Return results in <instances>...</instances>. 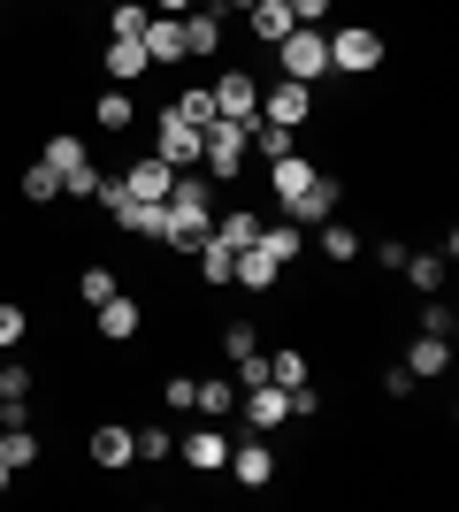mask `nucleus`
Here are the masks:
<instances>
[{"instance_id":"3","label":"nucleus","mask_w":459,"mask_h":512,"mask_svg":"<svg viewBox=\"0 0 459 512\" xmlns=\"http://www.w3.org/2000/svg\"><path fill=\"white\" fill-rule=\"evenodd\" d=\"M39 161L62 176V192H69V199H92V192H100V169H92V153H85V138H77V130H54Z\"/></svg>"},{"instance_id":"43","label":"nucleus","mask_w":459,"mask_h":512,"mask_svg":"<svg viewBox=\"0 0 459 512\" xmlns=\"http://www.w3.org/2000/svg\"><path fill=\"white\" fill-rule=\"evenodd\" d=\"M406 390H414V375H406V367H383V398H391V406L406 398Z\"/></svg>"},{"instance_id":"33","label":"nucleus","mask_w":459,"mask_h":512,"mask_svg":"<svg viewBox=\"0 0 459 512\" xmlns=\"http://www.w3.org/2000/svg\"><path fill=\"white\" fill-rule=\"evenodd\" d=\"M146 23H153V8H146V0H115V8H108V39H138Z\"/></svg>"},{"instance_id":"1","label":"nucleus","mask_w":459,"mask_h":512,"mask_svg":"<svg viewBox=\"0 0 459 512\" xmlns=\"http://www.w3.org/2000/svg\"><path fill=\"white\" fill-rule=\"evenodd\" d=\"M161 207H169V245L176 253H192L199 237L215 230V176L207 169H176V184H169V199H161Z\"/></svg>"},{"instance_id":"18","label":"nucleus","mask_w":459,"mask_h":512,"mask_svg":"<svg viewBox=\"0 0 459 512\" xmlns=\"http://www.w3.org/2000/svg\"><path fill=\"white\" fill-rule=\"evenodd\" d=\"M100 69H108V85H138V77H146V46L138 39H108V54H100Z\"/></svg>"},{"instance_id":"38","label":"nucleus","mask_w":459,"mask_h":512,"mask_svg":"<svg viewBox=\"0 0 459 512\" xmlns=\"http://www.w3.org/2000/svg\"><path fill=\"white\" fill-rule=\"evenodd\" d=\"M23 337H31V314H23V306H0V352H16Z\"/></svg>"},{"instance_id":"11","label":"nucleus","mask_w":459,"mask_h":512,"mask_svg":"<svg viewBox=\"0 0 459 512\" xmlns=\"http://www.w3.org/2000/svg\"><path fill=\"white\" fill-rule=\"evenodd\" d=\"M85 451H92V467H100V474H115V467H131V459H138V444H131V428H123V421H100Z\"/></svg>"},{"instance_id":"31","label":"nucleus","mask_w":459,"mask_h":512,"mask_svg":"<svg viewBox=\"0 0 459 512\" xmlns=\"http://www.w3.org/2000/svg\"><path fill=\"white\" fill-rule=\"evenodd\" d=\"M169 115H176V123H192V130H207V123H215V92H207V85H184Z\"/></svg>"},{"instance_id":"19","label":"nucleus","mask_w":459,"mask_h":512,"mask_svg":"<svg viewBox=\"0 0 459 512\" xmlns=\"http://www.w3.org/2000/svg\"><path fill=\"white\" fill-rule=\"evenodd\" d=\"M261 253L276 260V268H291V260H299V253H314V245H306V230L284 214V222H261Z\"/></svg>"},{"instance_id":"23","label":"nucleus","mask_w":459,"mask_h":512,"mask_svg":"<svg viewBox=\"0 0 459 512\" xmlns=\"http://www.w3.org/2000/svg\"><path fill=\"white\" fill-rule=\"evenodd\" d=\"M314 230H322V245H314V253H322V260H337V268L368 253V245H360V230H352V222H337V214H329V222H314Z\"/></svg>"},{"instance_id":"30","label":"nucleus","mask_w":459,"mask_h":512,"mask_svg":"<svg viewBox=\"0 0 459 512\" xmlns=\"http://www.w3.org/2000/svg\"><path fill=\"white\" fill-rule=\"evenodd\" d=\"M92 199L108 207V222H115V230H131V222H138V192H131V184H123V176H115V184H108V176H100V192H92Z\"/></svg>"},{"instance_id":"39","label":"nucleus","mask_w":459,"mask_h":512,"mask_svg":"<svg viewBox=\"0 0 459 512\" xmlns=\"http://www.w3.org/2000/svg\"><path fill=\"white\" fill-rule=\"evenodd\" d=\"M131 444H138V459H169L176 436H169V428H131Z\"/></svg>"},{"instance_id":"32","label":"nucleus","mask_w":459,"mask_h":512,"mask_svg":"<svg viewBox=\"0 0 459 512\" xmlns=\"http://www.w3.org/2000/svg\"><path fill=\"white\" fill-rule=\"evenodd\" d=\"M222 360H230V367L261 360V329H253V321H230V329H222Z\"/></svg>"},{"instance_id":"45","label":"nucleus","mask_w":459,"mask_h":512,"mask_svg":"<svg viewBox=\"0 0 459 512\" xmlns=\"http://www.w3.org/2000/svg\"><path fill=\"white\" fill-rule=\"evenodd\" d=\"M8 482H16V467H8V459H0V497H8Z\"/></svg>"},{"instance_id":"34","label":"nucleus","mask_w":459,"mask_h":512,"mask_svg":"<svg viewBox=\"0 0 459 512\" xmlns=\"http://www.w3.org/2000/svg\"><path fill=\"white\" fill-rule=\"evenodd\" d=\"M406 283H414L421 299H429V291H444V253H406Z\"/></svg>"},{"instance_id":"29","label":"nucleus","mask_w":459,"mask_h":512,"mask_svg":"<svg viewBox=\"0 0 459 512\" xmlns=\"http://www.w3.org/2000/svg\"><path fill=\"white\" fill-rule=\"evenodd\" d=\"M92 123H100V130H131V123H138L131 85H108V92H100V100H92Z\"/></svg>"},{"instance_id":"46","label":"nucleus","mask_w":459,"mask_h":512,"mask_svg":"<svg viewBox=\"0 0 459 512\" xmlns=\"http://www.w3.org/2000/svg\"><path fill=\"white\" fill-rule=\"evenodd\" d=\"M230 8H253V0H222V8H215V16H230Z\"/></svg>"},{"instance_id":"25","label":"nucleus","mask_w":459,"mask_h":512,"mask_svg":"<svg viewBox=\"0 0 459 512\" xmlns=\"http://www.w3.org/2000/svg\"><path fill=\"white\" fill-rule=\"evenodd\" d=\"M123 184H131L138 199H169L176 169H169V161H153V153H146V161H131V169H123Z\"/></svg>"},{"instance_id":"9","label":"nucleus","mask_w":459,"mask_h":512,"mask_svg":"<svg viewBox=\"0 0 459 512\" xmlns=\"http://www.w3.org/2000/svg\"><path fill=\"white\" fill-rule=\"evenodd\" d=\"M153 161H169V169H199V130L176 123V115H161V123H153Z\"/></svg>"},{"instance_id":"7","label":"nucleus","mask_w":459,"mask_h":512,"mask_svg":"<svg viewBox=\"0 0 459 512\" xmlns=\"http://www.w3.org/2000/svg\"><path fill=\"white\" fill-rule=\"evenodd\" d=\"M337 192H345V184H329V176L314 169V176H306V184H299V192L284 199V214H291V222H299V230H314V222H329V214H337Z\"/></svg>"},{"instance_id":"27","label":"nucleus","mask_w":459,"mask_h":512,"mask_svg":"<svg viewBox=\"0 0 459 512\" xmlns=\"http://www.w3.org/2000/svg\"><path fill=\"white\" fill-rule=\"evenodd\" d=\"M215 237L230 245V253H245V245H261V214H253V207H230V214H215Z\"/></svg>"},{"instance_id":"37","label":"nucleus","mask_w":459,"mask_h":512,"mask_svg":"<svg viewBox=\"0 0 459 512\" xmlns=\"http://www.w3.org/2000/svg\"><path fill=\"white\" fill-rule=\"evenodd\" d=\"M31 398V367L23 360H0V406H23Z\"/></svg>"},{"instance_id":"40","label":"nucleus","mask_w":459,"mask_h":512,"mask_svg":"<svg viewBox=\"0 0 459 512\" xmlns=\"http://www.w3.org/2000/svg\"><path fill=\"white\" fill-rule=\"evenodd\" d=\"M161 398H169V413H192V406H199V375H169V390H161Z\"/></svg>"},{"instance_id":"2","label":"nucleus","mask_w":459,"mask_h":512,"mask_svg":"<svg viewBox=\"0 0 459 512\" xmlns=\"http://www.w3.org/2000/svg\"><path fill=\"white\" fill-rule=\"evenodd\" d=\"M268 54H276V69H284L291 85H322L329 77V31L322 23H291V39H276Z\"/></svg>"},{"instance_id":"35","label":"nucleus","mask_w":459,"mask_h":512,"mask_svg":"<svg viewBox=\"0 0 459 512\" xmlns=\"http://www.w3.org/2000/svg\"><path fill=\"white\" fill-rule=\"evenodd\" d=\"M123 283H115V268H77V299L85 306H100V299H115Z\"/></svg>"},{"instance_id":"22","label":"nucleus","mask_w":459,"mask_h":512,"mask_svg":"<svg viewBox=\"0 0 459 512\" xmlns=\"http://www.w3.org/2000/svg\"><path fill=\"white\" fill-rule=\"evenodd\" d=\"M192 413L230 421V413H238V375H199V406H192Z\"/></svg>"},{"instance_id":"20","label":"nucleus","mask_w":459,"mask_h":512,"mask_svg":"<svg viewBox=\"0 0 459 512\" xmlns=\"http://www.w3.org/2000/svg\"><path fill=\"white\" fill-rule=\"evenodd\" d=\"M245 31H253V46L291 39V8H284V0H253V8H245Z\"/></svg>"},{"instance_id":"6","label":"nucleus","mask_w":459,"mask_h":512,"mask_svg":"<svg viewBox=\"0 0 459 512\" xmlns=\"http://www.w3.org/2000/svg\"><path fill=\"white\" fill-rule=\"evenodd\" d=\"M261 123H284V130L314 123V85H291V77H276V85L261 92Z\"/></svg>"},{"instance_id":"13","label":"nucleus","mask_w":459,"mask_h":512,"mask_svg":"<svg viewBox=\"0 0 459 512\" xmlns=\"http://www.w3.org/2000/svg\"><path fill=\"white\" fill-rule=\"evenodd\" d=\"M398 367H406L414 383H437L444 367H452V337H429V329H421V337L406 344V360H398Z\"/></svg>"},{"instance_id":"42","label":"nucleus","mask_w":459,"mask_h":512,"mask_svg":"<svg viewBox=\"0 0 459 512\" xmlns=\"http://www.w3.org/2000/svg\"><path fill=\"white\" fill-rule=\"evenodd\" d=\"M284 8H291V23H322L337 0H284Z\"/></svg>"},{"instance_id":"15","label":"nucleus","mask_w":459,"mask_h":512,"mask_svg":"<svg viewBox=\"0 0 459 512\" xmlns=\"http://www.w3.org/2000/svg\"><path fill=\"white\" fill-rule=\"evenodd\" d=\"M176 451H184V467H192V474H222V459H230V436H222V428H192Z\"/></svg>"},{"instance_id":"5","label":"nucleus","mask_w":459,"mask_h":512,"mask_svg":"<svg viewBox=\"0 0 459 512\" xmlns=\"http://www.w3.org/2000/svg\"><path fill=\"white\" fill-rule=\"evenodd\" d=\"M329 69L375 77V69H383V31H375V23H337V31H329Z\"/></svg>"},{"instance_id":"12","label":"nucleus","mask_w":459,"mask_h":512,"mask_svg":"<svg viewBox=\"0 0 459 512\" xmlns=\"http://www.w3.org/2000/svg\"><path fill=\"white\" fill-rule=\"evenodd\" d=\"M138 46H146L153 69H161V62H192V54H184V16H153L146 31H138Z\"/></svg>"},{"instance_id":"44","label":"nucleus","mask_w":459,"mask_h":512,"mask_svg":"<svg viewBox=\"0 0 459 512\" xmlns=\"http://www.w3.org/2000/svg\"><path fill=\"white\" fill-rule=\"evenodd\" d=\"M199 0H153V16H192Z\"/></svg>"},{"instance_id":"26","label":"nucleus","mask_w":459,"mask_h":512,"mask_svg":"<svg viewBox=\"0 0 459 512\" xmlns=\"http://www.w3.org/2000/svg\"><path fill=\"white\" fill-rule=\"evenodd\" d=\"M245 146H261V161H284V153H299V130H284V123H245Z\"/></svg>"},{"instance_id":"4","label":"nucleus","mask_w":459,"mask_h":512,"mask_svg":"<svg viewBox=\"0 0 459 512\" xmlns=\"http://www.w3.org/2000/svg\"><path fill=\"white\" fill-rule=\"evenodd\" d=\"M245 123H230V115H215V123L199 130V169L215 176V184H230V176H245Z\"/></svg>"},{"instance_id":"16","label":"nucleus","mask_w":459,"mask_h":512,"mask_svg":"<svg viewBox=\"0 0 459 512\" xmlns=\"http://www.w3.org/2000/svg\"><path fill=\"white\" fill-rule=\"evenodd\" d=\"M138 329H146V306H138V299H123V291L100 299V337H108V344H131Z\"/></svg>"},{"instance_id":"21","label":"nucleus","mask_w":459,"mask_h":512,"mask_svg":"<svg viewBox=\"0 0 459 512\" xmlns=\"http://www.w3.org/2000/svg\"><path fill=\"white\" fill-rule=\"evenodd\" d=\"M276 276H284V268H276V260L261 253V245H245V253H238V268H230V283H245L253 299H268V291H276Z\"/></svg>"},{"instance_id":"10","label":"nucleus","mask_w":459,"mask_h":512,"mask_svg":"<svg viewBox=\"0 0 459 512\" xmlns=\"http://www.w3.org/2000/svg\"><path fill=\"white\" fill-rule=\"evenodd\" d=\"M0 459L8 467H39V436H31V421H23V406H0Z\"/></svg>"},{"instance_id":"36","label":"nucleus","mask_w":459,"mask_h":512,"mask_svg":"<svg viewBox=\"0 0 459 512\" xmlns=\"http://www.w3.org/2000/svg\"><path fill=\"white\" fill-rule=\"evenodd\" d=\"M268 383L299 390V383H306V352H291V344H284V352H268Z\"/></svg>"},{"instance_id":"24","label":"nucleus","mask_w":459,"mask_h":512,"mask_svg":"<svg viewBox=\"0 0 459 512\" xmlns=\"http://www.w3.org/2000/svg\"><path fill=\"white\" fill-rule=\"evenodd\" d=\"M215 46H222V16H215V8H192V16H184V54L207 62Z\"/></svg>"},{"instance_id":"41","label":"nucleus","mask_w":459,"mask_h":512,"mask_svg":"<svg viewBox=\"0 0 459 512\" xmlns=\"http://www.w3.org/2000/svg\"><path fill=\"white\" fill-rule=\"evenodd\" d=\"M452 321H459V314L437 299V291H429V306H421V329H429V337H452Z\"/></svg>"},{"instance_id":"17","label":"nucleus","mask_w":459,"mask_h":512,"mask_svg":"<svg viewBox=\"0 0 459 512\" xmlns=\"http://www.w3.org/2000/svg\"><path fill=\"white\" fill-rule=\"evenodd\" d=\"M192 260H199V283H207V291H230V268H238V253H230L215 230L192 245Z\"/></svg>"},{"instance_id":"28","label":"nucleus","mask_w":459,"mask_h":512,"mask_svg":"<svg viewBox=\"0 0 459 512\" xmlns=\"http://www.w3.org/2000/svg\"><path fill=\"white\" fill-rule=\"evenodd\" d=\"M16 192L31 199V207H54V199H62V176L46 169V161H23V169H16Z\"/></svg>"},{"instance_id":"14","label":"nucleus","mask_w":459,"mask_h":512,"mask_svg":"<svg viewBox=\"0 0 459 512\" xmlns=\"http://www.w3.org/2000/svg\"><path fill=\"white\" fill-rule=\"evenodd\" d=\"M222 467L238 474L245 490H268V482H276V451H268V444H230V459H222Z\"/></svg>"},{"instance_id":"8","label":"nucleus","mask_w":459,"mask_h":512,"mask_svg":"<svg viewBox=\"0 0 459 512\" xmlns=\"http://www.w3.org/2000/svg\"><path fill=\"white\" fill-rule=\"evenodd\" d=\"M207 92H215V115H230V123H253V115H261V85H253L245 69H222Z\"/></svg>"}]
</instances>
